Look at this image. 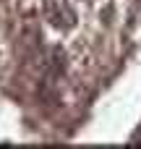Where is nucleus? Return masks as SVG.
Returning <instances> with one entry per match:
<instances>
[{
  "label": "nucleus",
  "instance_id": "obj_1",
  "mask_svg": "<svg viewBox=\"0 0 141 149\" xmlns=\"http://www.w3.org/2000/svg\"><path fill=\"white\" fill-rule=\"evenodd\" d=\"M44 13H47V18H50L55 26H60V29L76 26V13L71 10V5H68L65 0H44Z\"/></svg>",
  "mask_w": 141,
  "mask_h": 149
}]
</instances>
